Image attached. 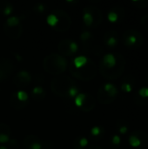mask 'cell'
Listing matches in <instances>:
<instances>
[{"label": "cell", "instance_id": "cell-29", "mask_svg": "<svg viewBox=\"0 0 148 149\" xmlns=\"http://www.w3.org/2000/svg\"><path fill=\"white\" fill-rule=\"evenodd\" d=\"M139 94L142 98H148V87H142L139 91Z\"/></svg>", "mask_w": 148, "mask_h": 149}, {"label": "cell", "instance_id": "cell-11", "mask_svg": "<svg viewBox=\"0 0 148 149\" xmlns=\"http://www.w3.org/2000/svg\"><path fill=\"white\" fill-rule=\"evenodd\" d=\"M93 107H94V101H93L92 96L85 93V99L80 109H82L85 112H89L93 108Z\"/></svg>", "mask_w": 148, "mask_h": 149}, {"label": "cell", "instance_id": "cell-17", "mask_svg": "<svg viewBox=\"0 0 148 149\" xmlns=\"http://www.w3.org/2000/svg\"><path fill=\"white\" fill-rule=\"evenodd\" d=\"M39 138L35 136V135H32V134H30V135H27L24 139V141H23V144H24V147L26 149L29 148V147L31 145H32L33 143L35 142H38L39 141Z\"/></svg>", "mask_w": 148, "mask_h": 149}, {"label": "cell", "instance_id": "cell-2", "mask_svg": "<svg viewBox=\"0 0 148 149\" xmlns=\"http://www.w3.org/2000/svg\"><path fill=\"white\" fill-rule=\"evenodd\" d=\"M76 83L69 77H56L51 80V88L54 93L62 97V98H68V92L69 89L75 86Z\"/></svg>", "mask_w": 148, "mask_h": 149}, {"label": "cell", "instance_id": "cell-16", "mask_svg": "<svg viewBox=\"0 0 148 149\" xmlns=\"http://www.w3.org/2000/svg\"><path fill=\"white\" fill-rule=\"evenodd\" d=\"M88 60L89 59L85 56H79V57L74 58L72 65L75 68H81L87 64Z\"/></svg>", "mask_w": 148, "mask_h": 149}, {"label": "cell", "instance_id": "cell-13", "mask_svg": "<svg viewBox=\"0 0 148 149\" xmlns=\"http://www.w3.org/2000/svg\"><path fill=\"white\" fill-rule=\"evenodd\" d=\"M83 21L86 26H92L94 24L93 16L87 9V7L83 10Z\"/></svg>", "mask_w": 148, "mask_h": 149}, {"label": "cell", "instance_id": "cell-14", "mask_svg": "<svg viewBox=\"0 0 148 149\" xmlns=\"http://www.w3.org/2000/svg\"><path fill=\"white\" fill-rule=\"evenodd\" d=\"M13 10L12 5L8 1H0V12H3V15H10Z\"/></svg>", "mask_w": 148, "mask_h": 149}, {"label": "cell", "instance_id": "cell-23", "mask_svg": "<svg viewBox=\"0 0 148 149\" xmlns=\"http://www.w3.org/2000/svg\"><path fill=\"white\" fill-rule=\"evenodd\" d=\"M107 18H108V20H109L111 23H115V22H117L118 19H119V15H118L117 12L112 10V11H110V12L108 13Z\"/></svg>", "mask_w": 148, "mask_h": 149}, {"label": "cell", "instance_id": "cell-34", "mask_svg": "<svg viewBox=\"0 0 148 149\" xmlns=\"http://www.w3.org/2000/svg\"><path fill=\"white\" fill-rule=\"evenodd\" d=\"M112 141H113V144H114L116 146L120 145V137L119 135H114L113 137V139H112Z\"/></svg>", "mask_w": 148, "mask_h": 149}, {"label": "cell", "instance_id": "cell-22", "mask_svg": "<svg viewBox=\"0 0 148 149\" xmlns=\"http://www.w3.org/2000/svg\"><path fill=\"white\" fill-rule=\"evenodd\" d=\"M46 21H47L48 24L51 25L52 28H54V27L57 25V24H58V18H57V17H56L53 13L50 14V15L47 17Z\"/></svg>", "mask_w": 148, "mask_h": 149}, {"label": "cell", "instance_id": "cell-5", "mask_svg": "<svg viewBox=\"0 0 148 149\" xmlns=\"http://www.w3.org/2000/svg\"><path fill=\"white\" fill-rule=\"evenodd\" d=\"M58 51L63 55H65V56H72V54H74L75 52H78L79 45L73 40L64 39V40H61L58 43Z\"/></svg>", "mask_w": 148, "mask_h": 149}, {"label": "cell", "instance_id": "cell-36", "mask_svg": "<svg viewBox=\"0 0 148 149\" xmlns=\"http://www.w3.org/2000/svg\"><path fill=\"white\" fill-rule=\"evenodd\" d=\"M127 130H128L127 127H126V126H122V127L120 128V134H126Z\"/></svg>", "mask_w": 148, "mask_h": 149}, {"label": "cell", "instance_id": "cell-21", "mask_svg": "<svg viewBox=\"0 0 148 149\" xmlns=\"http://www.w3.org/2000/svg\"><path fill=\"white\" fill-rule=\"evenodd\" d=\"M129 143L133 148H138L141 145V141L135 135H132L129 137Z\"/></svg>", "mask_w": 148, "mask_h": 149}, {"label": "cell", "instance_id": "cell-8", "mask_svg": "<svg viewBox=\"0 0 148 149\" xmlns=\"http://www.w3.org/2000/svg\"><path fill=\"white\" fill-rule=\"evenodd\" d=\"M3 30H4L5 34L10 38H11V39H17V38H18L22 35V31H23V28H22V25L20 24L18 25L12 26V27L7 26V25L4 24Z\"/></svg>", "mask_w": 148, "mask_h": 149}, {"label": "cell", "instance_id": "cell-32", "mask_svg": "<svg viewBox=\"0 0 148 149\" xmlns=\"http://www.w3.org/2000/svg\"><path fill=\"white\" fill-rule=\"evenodd\" d=\"M116 44H117V39L114 37H110L106 41V45L108 46H114Z\"/></svg>", "mask_w": 148, "mask_h": 149}, {"label": "cell", "instance_id": "cell-35", "mask_svg": "<svg viewBox=\"0 0 148 149\" xmlns=\"http://www.w3.org/2000/svg\"><path fill=\"white\" fill-rule=\"evenodd\" d=\"M35 10H38V12H42V11H44V4L39 3V4H38V5L36 6Z\"/></svg>", "mask_w": 148, "mask_h": 149}, {"label": "cell", "instance_id": "cell-15", "mask_svg": "<svg viewBox=\"0 0 148 149\" xmlns=\"http://www.w3.org/2000/svg\"><path fill=\"white\" fill-rule=\"evenodd\" d=\"M104 92L110 97H114L118 93V90L115 87V86L112 83H107L103 87Z\"/></svg>", "mask_w": 148, "mask_h": 149}, {"label": "cell", "instance_id": "cell-9", "mask_svg": "<svg viewBox=\"0 0 148 149\" xmlns=\"http://www.w3.org/2000/svg\"><path fill=\"white\" fill-rule=\"evenodd\" d=\"M102 65L105 67L111 69L116 65V58L113 53H107L103 57L102 59Z\"/></svg>", "mask_w": 148, "mask_h": 149}, {"label": "cell", "instance_id": "cell-27", "mask_svg": "<svg viewBox=\"0 0 148 149\" xmlns=\"http://www.w3.org/2000/svg\"><path fill=\"white\" fill-rule=\"evenodd\" d=\"M42 149H55V147L51 141H44L42 143Z\"/></svg>", "mask_w": 148, "mask_h": 149}, {"label": "cell", "instance_id": "cell-30", "mask_svg": "<svg viewBox=\"0 0 148 149\" xmlns=\"http://www.w3.org/2000/svg\"><path fill=\"white\" fill-rule=\"evenodd\" d=\"M10 141V135L5 134H0V143H5Z\"/></svg>", "mask_w": 148, "mask_h": 149}, {"label": "cell", "instance_id": "cell-25", "mask_svg": "<svg viewBox=\"0 0 148 149\" xmlns=\"http://www.w3.org/2000/svg\"><path fill=\"white\" fill-rule=\"evenodd\" d=\"M91 37H92L91 32L88 31H83V32L81 33V35H80V39H81L83 42H86V41H88V40L91 38Z\"/></svg>", "mask_w": 148, "mask_h": 149}, {"label": "cell", "instance_id": "cell-33", "mask_svg": "<svg viewBox=\"0 0 148 149\" xmlns=\"http://www.w3.org/2000/svg\"><path fill=\"white\" fill-rule=\"evenodd\" d=\"M121 89L122 90H124L125 92H126V93H131L132 92V86L130 85V84H128V83H125V84H123L122 86H121Z\"/></svg>", "mask_w": 148, "mask_h": 149}, {"label": "cell", "instance_id": "cell-12", "mask_svg": "<svg viewBox=\"0 0 148 149\" xmlns=\"http://www.w3.org/2000/svg\"><path fill=\"white\" fill-rule=\"evenodd\" d=\"M31 95L35 100H43L45 98L46 93L44 89L41 86H36L32 89Z\"/></svg>", "mask_w": 148, "mask_h": 149}, {"label": "cell", "instance_id": "cell-6", "mask_svg": "<svg viewBox=\"0 0 148 149\" xmlns=\"http://www.w3.org/2000/svg\"><path fill=\"white\" fill-rule=\"evenodd\" d=\"M31 80V75L25 70L18 72L13 78V83L16 86L21 87L28 85Z\"/></svg>", "mask_w": 148, "mask_h": 149}, {"label": "cell", "instance_id": "cell-1", "mask_svg": "<svg viewBox=\"0 0 148 149\" xmlns=\"http://www.w3.org/2000/svg\"><path fill=\"white\" fill-rule=\"evenodd\" d=\"M68 66L66 58L57 53L47 55L43 60V67L45 72L53 75H59L63 73Z\"/></svg>", "mask_w": 148, "mask_h": 149}, {"label": "cell", "instance_id": "cell-26", "mask_svg": "<svg viewBox=\"0 0 148 149\" xmlns=\"http://www.w3.org/2000/svg\"><path fill=\"white\" fill-rule=\"evenodd\" d=\"M91 134L92 136H99L101 134V128L99 127H93L91 129Z\"/></svg>", "mask_w": 148, "mask_h": 149}, {"label": "cell", "instance_id": "cell-10", "mask_svg": "<svg viewBox=\"0 0 148 149\" xmlns=\"http://www.w3.org/2000/svg\"><path fill=\"white\" fill-rule=\"evenodd\" d=\"M10 105L13 108H15L17 110H20V109H23L25 107H27V105H29V101H27V102H21V101H19L17 99L15 93H13L11 94L10 98Z\"/></svg>", "mask_w": 148, "mask_h": 149}, {"label": "cell", "instance_id": "cell-37", "mask_svg": "<svg viewBox=\"0 0 148 149\" xmlns=\"http://www.w3.org/2000/svg\"><path fill=\"white\" fill-rule=\"evenodd\" d=\"M15 55H16V58H17L18 60H22V57H20V55H19V54L16 53Z\"/></svg>", "mask_w": 148, "mask_h": 149}, {"label": "cell", "instance_id": "cell-7", "mask_svg": "<svg viewBox=\"0 0 148 149\" xmlns=\"http://www.w3.org/2000/svg\"><path fill=\"white\" fill-rule=\"evenodd\" d=\"M13 65L11 61L8 58H1L0 59V80L5 79L12 72Z\"/></svg>", "mask_w": 148, "mask_h": 149}, {"label": "cell", "instance_id": "cell-18", "mask_svg": "<svg viewBox=\"0 0 148 149\" xmlns=\"http://www.w3.org/2000/svg\"><path fill=\"white\" fill-rule=\"evenodd\" d=\"M87 145H88V140L84 137L75 139L73 142V147L75 149H84Z\"/></svg>", "mask_w": 148, "mask_h": 149}, {"label": "cell", "instance_id": "cell-3", "mask_svg": "<svg viewBox=\"0 0 148 149\" xmlns=\"http://www.w3.org/2000/svg\"><path fill=\"white\" fill-rule=\"evenodd\" d=\"M92 63L88 60L87 64L81 68H75L72 63L70 65V72L73 77L80 80H90L95 75V68L92 67Z\"/></svg>", "mask_w": 148, "mask_h": 149}, {"label": "cell", "instance_id": "cell-24", "mask_svg": "<svg viewBox=\"0 0 148 149\" xmlns=\"http://www.w3.org/2000/svg\"><path fill=\"white\" fill-rule=\"evenodd\" d=\"M0 134H5L10 135L11 134V130L10 128V127L4 123H1L0 124Z\"/></svg>", "mask_w": 148, "mask_h": 149}, {"label": "cell", "instance_id": "cell-20", "mask_svg": "<svg viewBox=\"0 0 148 149\" xmlns=\"http://www.w3.org/2000/svg\"><path fill=\"white\" fill-rule=\"evenodd\" d=\"M17 99L21 101V102H27L29 101V96L27 94V93H25L24 91H17L15 93Z\"/></svg>", "mask_w": 148, "mask_h": 149}, {"label": "cell", "instance_id": "cell-19", "mask_svg": "<svg viewBox=\"0 0 148 149\" xmlns=\"http://www.w3.org/2000/svg\"><path fill=\"white\" fill-rule=\"evenodd\" d=\"M19 24H20V19H19V17H16V16H12V17H10L6 20L5 25L10 26V27H12V26L18 25Z\"/></svg>", "mask_w": 148, "mask_h": 149}, {"label": "cell", "instance_id": "cell-4", "mask_svg": "<svg viewBox=\"0 0 148 149\" xmlns=\"http://www.w3.org/2000/svg\"><path fill=\"white\" fill-rule=\"evenodd\" d=\"M52 13L57 17L58 18V24L53 28L57 31H67L71 24H72V19L71 17L67 14L66 11L64 10L57 9L52 11Z\"/></svg>", "mask_w": 148, "mask_h": 149}, {"label": "cell", "instance_id": "cell-31", "mask_svg": "<svg viewBox=\"0 0 148 149\" xmlns=\"http://www.w3.org/2000/svg\"><path fill=\"white\" fill-rule=\"evenodd\" d=\"M42 143H43L42 141H39L38 142H35L32 145H31L28 149H42Z\"/></svg>", "mask_w": 148, "mask_h": 149}, {"label": "cell", "instance_id": "cell-28", "mask_svg": "<svg viewBox=\"0 0 148 149\" xmlns=\"http://www.w3.org/2000/svg\"><path fill=\"white\" fill-rule=\"evenodd\" d=\"M136 42H137V38L133 35V36H129L126 38V44L128 45H133L134 44H136Z\"/></svg>", "mask_w": 148, "mask_h": 149}]
</instances>
